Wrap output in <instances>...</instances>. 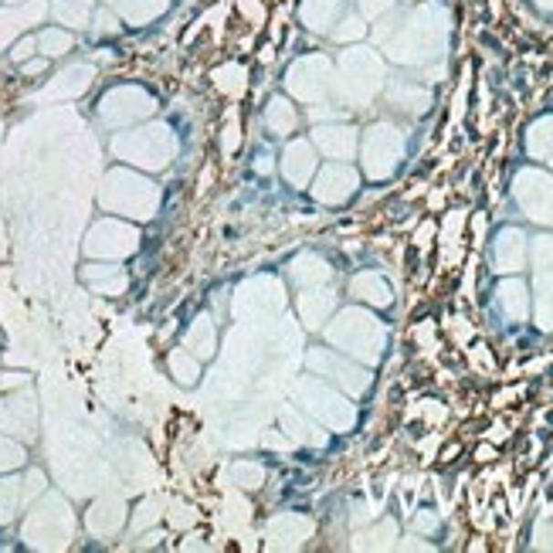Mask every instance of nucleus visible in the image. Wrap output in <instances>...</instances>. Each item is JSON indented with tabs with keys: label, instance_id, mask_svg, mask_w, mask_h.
<instances>
[{
	"label": "nucleus",
	"instance_id": "nucleus-1",
	"mask_svg": "<svg viewBox=\"0 0 553 553\" xmlns=\"http://www.w3.org/2000/svg\"><path fill=\"white\" fill-rule=\"evenodd\" d=\"M537 4H543V7H553V0H537Z\"/></svg>",
	"mask_w": 553,
	"mask_h": 553
}]
</instances>
